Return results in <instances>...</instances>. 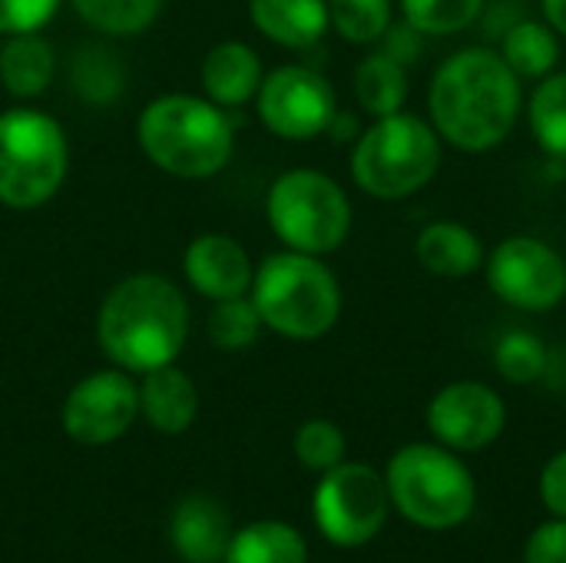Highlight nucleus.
<instances>
[{"instance_id": "obj_33", "label": "nucleus", "mask_w": 566, "mask_h": 563, "mask_svg": "<svg viewBox=\"0 0 566 563\" xmlns=\"http://www.w3.org/2000/svg\"><path fill=\"white\" fill-rule=\"evenodd\" d=\"M524 563H566V521L557 518L551 524H541L527 548H524Z\"/></svg>"}, {"instance_id": "obj_23", "label": "nucleus", "mask_w": 566, "mask_h": 563, "mask_svg": "<svg viewBox=\"0 0 566 563\" xmlns=\"http://www.w3.org/2000/svg\"><path fill=\"white\" fill-rule=\"evenodd\" d=\"M222 563H308L305 538L282 521H255L232 534Z\"/></svg>"}, {"instance_id": "obj_28", "label": "nucleus", "mask_w": 566, "mask_h": 563, "mask_svg": "<svg viewBox=\"0 0 566 563\" xmlns=\"http://www.w3.org/2000/svg\"><path fill=\"white\" fill-rule=\"evenodd\" d=\"M488 0H398L401 20H408L424 37H454L474 27Z\"/></svg>"}, {"instance_id": "obj_14", "label": "nucleus", "mask_w": 566, "mask_h": 563, "mask_svg": "<svg viewBox=\"0 0 566 563\" xmlns=\"http://www.w3.org/2000/svg\"><path fill=\"white\" fill-rule=\"evenodd\" d=\"M182 275L196 295L222 302L249 295L255 265L239 239L226 232H202L182 252Z\"/></svg>"}, {"instance_id": "obj_36", "label": "nucleus", "mask_w": 566, "mask_h": 563, "mask_svg": "<svg viewBox=\"0 0 566 563\" xmlns=\"http://www.w3.org/2000/svg\"><path fill=\"white\" fill-rule=\"evenodd\" d=\"M325 136H332L335 143H355V139L361 136V123H358V116H355L352 110H338V113L332 116Z\"/></svg>"}, {"instance_id": "obj_31", "label": "nucleus", "mask_w": 566, "mask_h": 563, "mask_svg": "<svg viewBox=\"0 0 566 563\" xmlns=\"http://www.w3.org/2000/svg\"><path fill=\"white\" fill-rule=\"evenodd\" d=\"M295 458L308 468L325 475L328 468L345 461V435L328 418H312L295 431Z\"/></svg>"}, {"instance_id": "obj_18", "label": "nucleus", "mask_w": 566, "mask_h": 563, "mask_svg": "<svg viewBox=\"0 0 566 563\" xmlns=\"http://www.w3.org/2000/svg\"><path fill=\"white\" fill-rule=\"evenodd\" d=\"M415 256L438 279H471L484 272L488 262V249L481 236L464 222H451V219L428 222L415 239Z\"/></svg>"}, {"instance_id": "obj_5", "label": "nucleus", "mask_w": 566, "mask_h": 563, "mask_svg": "<svg viewBox=\"0 0 566 563\" xmlns=\"http://www.w3.org/2000/svg\"><path fill=\"white\" fill-rule=\"evenodd\" d=\"M444 159V143L431 119L418 113L378 116L352 149V179L355 186L381 202L408 199L431 186Z\"/></svg>"}, {"instance_id": "obj_24", "label": "nucleus", "mask_w": 566, "mask_h": 563, "mask_svg": "<svg viewBox=\"0 0 566 563\" xmlns=\"http://www.w3.org/2000/svg\"><path fill=\"white\" fill-rule=\"evenodd\" d=\"M527 123L534 143L566 163V70H554L551 76L537 80L531 103H527Z\"/></svg>"}, {"instance_id": "obj_12", "label": "nucleus", "mask_w": 566, "mask_h": 563, "mask_svg": "<svg viewBox=\"0 0 566 563\" xmlns=\"http://www.w3.org/2000/svg\"><path fill=\"white\" fill-rule=\"evenodd\" d=\"M63 431L83 448L119 441L139 418V385L123 368H103L80 378L63 402Z\"/></svg>"}, {"instance_id": "obj_1", "label": "nucleus", "mask_w": 566, "mask_h": 563, "mask_svg": "<svg viewBox=\"0 0 566 563\" xmlns=\"http://www.w3.org/2000/svg\"><path fill=\"white\" fill-rule=\"evenodd\" d=\"M524 86L494 46H464L444 56L428 83V119L441 143L461 153H491L517 126Z\"/></svg>"}, {"instance_id": "obj_35", "label": "nucleus", "mask_w": 566, "mask_h": 563, "mask_svg": "<svg viewBox=\"0 0 566 563\" xmlns=\"http://www.w3.org/2000/svg\"><path fill=\"white\" fill-rule=\"evenodd\" d=\"M541 501L554 518L566 521V451L554 455L541 475Z\"/></svg>"}, {"instance_id": "obj_3", "label": "nucleus", "mask_w": 566, "mask_h": 563, "mask_svg": "<svg viewBox=\"0 0 566 563\" xmlns=\"http://www.w3.org/2000/svg\"><path fill=\"white\" fill-rule=\"evenodd\" d=\"M146 159L176 179H209L235 153V123L229 110L206 96L166 93L143 106L136 119Z\"/></svg>"}, {"instance_id": "obj_2", "label": "nucleus", "mask_w": 566, "mask_h": 563, "mask_svg": "<svg viewBox=\"0 0 566 563\" xmlns=\"http://www.w3.org/2000/svg\"><path fill=\"white\" fill-rule=\"evenodd\" d=\"M189 338V305L182 289L156 272L116 282L96 312L99 352L129 375L172 365Z\"/></svg>"}, {"instance_id": "obj_19", "label": "nucleus", "mask_w": 566, "mask_h": 563, "mask_svg": "<svg viewBox=\"0 0 566 563\" xmlns=\"http://www.w3.org/2000/svg\"><path fill=\"white\" fill-rule=\"evenodd\" d=\"M249 20L285 50H308L332 30L328 0H249Z\"/></svg>"}, {"instance_id": "obj_10", "label": "nucleus", "mask_w": 566, "mask_h": 563, "mask_svg": "<svg viewBox=\"0 0 566 563\" xmlns=\"http://www.w3.org/2000/svg\"><path fill=\"white\" fill-rule=\"evenodd\" d=\"M484 279L491 292L517 312H551L566 299L564 256L537 236L501 239L488 262Z\"/></svg>"}, {"instance_id": "obj_6", "label": "nucleus", "mask_w": 566, "mask_h": 563, "mask_svg": "<svg viewBox=\"0 0 566 563\" xmlns=\"http://www.w3.org/2000/svg\"><path fill=\"white\" fill-rule=\"evenodd\" d=\"M385 484L391 504L424 531L461 528L478 501L474 475L444 445H405L391 455Z\"/></svg>"}, {"instance_id": "obj_30", "label": "nucleus", "mask_w": 566, "mask_h": 563, "mask_svg": "<svg viewBox=\"0 0 566 563\" xmlns=\"http://www.w3.org/2000/svg\"><path fill=\"white\" fill-rule=\"evenodd\" d=\"M547 365H551L547 345L534 332H527V329L507 332L497 342V348H494V368L511 385H534V382H541Z\"/></svg>"}, {"instance_id": "obj_9", "label": "nucleus", "mask_w": 566, "mask_h": 563, "mask_svg": "<svg viewBox=\"0 0 566 563\" xmlns=\"http://www.w3.org/2000/svg\"><path fill=\"white\" fill-rule=\"evenodd\" d=\"M391 494L385 478L361 461L328 468L315 488L312 514L325 541L335 548H361L375 541L388 521Z\"/></svg>"}, {"instance_id": "obj_20", "label": "nucleus", "mask_w": 566, "mask_h": 563, "mask_svg": "<svg viewBox=\"0 0 566 563\" xmlns=\"http://www.w3.org/2000/svg\"><path fill=\"white\" fill-rule=\"evenodd\" d=\"M56 70V53L50 40L36 33H13L0 46V83L17 100L40 96Z\"/></svg>"}, {"instance_id": "obj_32", "label": "nucleus", "mask_w": 566, "mask_h": 563, "mask_svg": "<svg viewBox=\"0 0 566 563\" xmlns=\"http://www.w3.org/2000/svg\"><path fill=\"white\" fill-rule=\"evenodd\" d=\"M56 10L60 0H0V37L36 33L53 20Z\"/></svg>"}, {"instance_id": "obj_7", "label": "nucleus", "mask_w": 566, "mask_h": 563, "mask_svg": "<svg viewBox=\"0 0 566 563\" xmlns=\"http://www.w3.org/2000/svg\"><path fill=\"white\" fill-rule=\"evenodd\" d=\"M70 169L63 126L30 106L0 113V202L7 209H40L50 202Z\"/></svg>"}, {"instance_id": "obj_25", "label": "nucleus", "mask_w": 566, "mask_h": 563, "mask_svg": "<svg viewBox=\"0 0 566 563\" xmlns=\"http://www.w3.org/2000/svg\"><path fill=\"white\" fill-rule=\"evenodd\" d=\"M80 20L106 37H139L146 33L159 10L163 0H70Z\"/></svg>"}, {"instance_id": "obj_15", "label": "nucleus", "mask_w": 566, "mask_h": 563, "mask_svg": "<svg viewBox=\"0 0 566 563\" xmlns=\"http://www.w3.org/2000/svg\"><path fill=\"white\" fill-rule=\"evenodd\" d=\"M229 514L206 494L182 498L169 521V541L176 557L186 563H222L232 541Z\"/></svg>"}, {"instance_id": "obj_13", "label": "nucleus", "mask_w": 566, "mask_h": 563, "mask_svg": "<svg viewBox=\"0 0 566 563\" xmlns=\"http://www.w3.org/2000/svg\"><path fill=\"white\" fill-rule=\"evenodd\" d=\"M504 425V398L484 382H451L428 405V431L451 451H484Z\"/></svg>"}, {"instance_id": "obj_11", "label": "nucleus", "mask_w": 566, "mask_h": 563, "mask_svg": "<svg viewBox=\"0 0 566 563\" xmlns=\"http://www.w3.org/2000/svg\"><path fill=\"white\" fill-rule=\"evenodd\" d=\"M255 110L265 129L289 143H308L315 136H325L332 116L338 113L335 86L305 63H285L265 73Z\"/></svg>"}, {"instance_id": "obj_16", "label": "nucleus", "mask_w": 566, "mask_h": 563, "mask_svg": "<svg viewBox=\"0 0 566 563\" xmlns=\"http://www.w3.org/2000/svg\"><path fill=\"white\" fill-rule=\"evenodd\" d=\"M262 80H265L262 56L242 40L216 43L199 66L202 96L219 103L222 110H235V106H245L249 100H255Z\"/></svg>"}, {"instance_id": "obj_4", "label": "nucleus", "mask_w": 566, "mask_h": 563, "mask_svg": "<svg viewBox=\"0 0 566 563\" xmlns=\"http://www.w3.org/2000/svg\"><path fill=\"white\" fill-rule=\"evenodd\" d=\"M249 295L262 325L292 342H315L342 319V285L322 256L295 249L265 256L255 265Z\"/></svg>"}, {"instance_id": "obj_21", "label": "nucleus", "mask_w": 566, "mask_h": 563, "mask_svg": "<svg viewBox=\"0 0 566 563\" xmlns=\"http://www.w3.org/2000/svg\"><path fill=\"white\" fill-rule=\"evenodd\" d=\"M497 53L517 73V80H544L560 63V33L547 20L521 17L497 40Z\"/></svg>"}, {"instance_id": "obj_26", "label": "nucleus", "mask_w": 566, "mask_h": 563, "mask_svg": "<svg viewBox=\"0 0 566 563\" xmlns=\"http://www.w3.org/2000/svg\"><path fill=\"white\" fill-rule=\"evenodd\" d=\"M262 315L252 302V295L222 299L212 302V312L206 319V335L219 352H245L262 335Z\"/></svg>"}, {"instance_id": "obj_17", "label": "nucleus", "mask_w": 566, "mask_h": 563, "mask_svg": "<svg viewBox=\"0 0 566 563\" xmlns=\"http://www.w3.org/2000/svg\"><path fill=\"white\" fill-rule=\"evenodd\" d=\"M199 415V392L196 382L172 365L153 368L139 382V418L159 435H182L192 428Z\"/></svg>"}, {"instance_id": "obj_34", "label": "nucleus", "mask_w": 566, "mask_h": 563, "mask_svg": "<svg viewBox=\"0 0 566 563\" xmlns=\"http://www.w3.org/2000/svg\"><path fill=\"white\" fill-rule=\"evenodd\" d=\"M381 46V53H388L391 60H398L401 66H411V63H418L421 60V53H424V33L421 30H415L408 20H401V23H391L388 27V33L378 40Z\"/></svg>"}, {"instance_id": "obj_22", "label": "nucleus", "mask_w": 566, "mask_h": 563, "mask_svg": "<svg viewBox=\"0 0 566 563\" xmlns=\"http://www.w3.org/2000/svg\"><path fill=\"white\" fill-rule=\"evenodd\" d=\"M411 96L408 66L391 60L388 53L375 50L355 66V100L368 116H391L401 113Z\"/></svg>"}, {"instance_id": "obj_27", "label": "nucleus", "mask_w": 566, "mask_h": 563, "mask_svg": "<svg viewBox=\"0 0 566 563\" xmlns=\"http://www.w3.org/2000/svg\"><path fill=\"white\" fill-rule=\"evenodd\" d=\"M328 23L342 40L371 46L395 23V0H328Z\"/></svg>"}, {"instance_id": "obj_37", "label": "nucleus", "mask_w": 566, "mask_h": 563, "mask_svg": "<svg viewBox=\"0 0 566 563\" xmlns=\"http://www.w3.org/2000/svg\"><path fill=\"white\" fill-rule=\"evenodd\" d=\"M544 7V20L566 40V0H541Z\"/></svg>"}, {"instance_id": "obj_29", "label": "nucleus", "mask_w": 566, "mask_h": 563, "mask_svg": "<svg viewBox=\"0 0 566 563\" xmlns=\"http://www.w3.org/2000/svg\"><path fill=\"white\" fill-rule=\"evenodd\" d=\"M70 80L76 96H83L93 106H106L116 103L123 93V63L116 60V53L103 46H86L76 53Z\"/></svg>"}, {"instance_id": "obj_8", "label": "nucleus", "mask_w": 566, "mask_h": 563, "mask_svg": "<svg viewBox=\"0 0 566 563\" xmlns=\"http://www.w3.org/2000/svg\"><path fill=\"white\" fill-rule=\"evenodd\" d=\"M265 219L285 249L305 256H332L352 236L348 192L318 169L282 173L265 196Z\"/></svg>"}]
</instances>
